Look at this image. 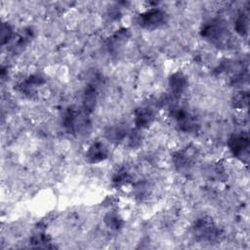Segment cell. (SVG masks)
<instances>
[{
  "label": "cell",
  "instance_id": "obj_1",
  "mask_svg": "<svg viewBox=\"0 0 250 250\" xmlns=\"http://www.w3.org/2000/svg\"><path fill=\"white\" fill-rule=\"evenodd\" d=\"M167 21L166 14L160 9H149L139 17V23L142 27L146 29H155L163 25Z\"/></svg>",
  "mask_w": 250,
  "mask_h": 250
},
{
  "label": "cell",
  "instance_id": "obj_2",
  "mask_svg": "<svg viewBox=\"0 0 250 250\" xmlns=\"http://www.w3.org/2000/svg\"><path fill=\"white\" fill-rule=\"evenodd\" d=\"M195 234L203 240H214L219 235V229L209 218H201L194 224Z\"/></svg>",
  "mask_w": 250,
  "mask_h": 250
},
{
  "label": "cell",
  "instance_id": "obj_3",
  "mask_svg": "<svg viewBox=\"0 0 250 250\" xmlns=\"http://www.w3.org/2000/svg\"><path fill=\"white\" fill-rule=\"evenodd\" d=\"M107 155H108L107 147L102 142H96V143L92 144L88 147V149L85 153L86 160L90 163L101 162V161L106 159Z\"/></svg>",
  "mask_w": 250,
  "mask_h": 250
},
{
  "label": "cell",
  "instance_id": "obj_4",
  "mask_svg": "<svg viewBox=\"0 0 250 250\" xmlns=\"http://www.w3.org/2000/svg\"><path fill=\"white\" fill-rule=\"evenodd\" d=\"M249 139L246 134H235L229 140V147L235 156L244 155L248 150Z\"/></svg>",
  "mask_w": 250,
  "mask_h": 250
},
{
  "label": "cell",
  "instance_id": "obj_5",
  "mask_svg": "<svg viewBox=\"0 0 250 250\" xmlns=\"http://www.w3.org/2000/svg\"><path fill=\"white\" fill-rule=\"evenodd\" d=\"M226 28L220 21H211L203 28V36L213 42H222L226 38Z\"/></svg>",
  "mask_w": 250,
  "mask_h": 250
},
{
  "label": "cell",
  "instance_id": "obj_6",
  "mask_svg": "<svg viewBox=\"0 0 250 250\" xmlns=\"http://www.w3.org/2000/svg\"><path fill=\"white\" fill-rule=\"evenodd\" d=\"M195 157V154L190 149H184L178 151L174 155V163L178 169H186L191 165Z\"/></svg>",
  "mask_w": 250,
  "mask_h": 250
},
{
  "label": "cell",
  "instance_id": "obj_7",
  "mask_svg": "<svg viewBox=\"0 0 250 250\" xmlns=\"http://www.w3.org/2000/svg\"><path fill=\"white\" fill-rule=\"evenodd\" d=\"M169 86L174 95H181L188 86L187 77L181 72H176L169 78Z\"/></svg>",
  "mask_w": 250,
  "mask_h": 250
},
{
  "label": "cell",
  "instance_id": "obj_8",
  "mask_svg": "<svg viewBox=\"0 0 250 250\" xmlns=\"http://www.w3.org/2000/svg\"><path fill=\"white\" fill-rule=\"evenodd\" d=\"M153 120V112L148 107H141L135 112V124L138 128L147 127Z\"/></svg>",
  "mask_w": 250,
  "mask_h": 250
},
{
  "label": "cell",
  "instance_id": "obj_9",
  "mask_svg": "<svg viewBox=\"0 0 250 250\" xmlns=\"http://www.w3.org/2000/svg\"><path fill=\"white\" fill-rule=\"evenodd\" d=\"M97 102V94L96 90L92 86H88L84 93V107L85 110L91 111L94 109Z\"/></svg>",
  "mask_w": 250,
  "mask_h": 250
},
{
  "label": "cell",
  "instance_id": "obj_10",
  "mask_svg": "<svg viewBox=\"0 0 250 250\" xmlns=\"http://www.w3.org/2000/svg\"><path fill=\"white\" fill-rule=\"evenodd\" d=\"M105 225L111 229H118L122 226V219L116 212H108L104 217Z\"/></svg>",
  "mask_w": 250,
  "mask_h": 250
},
{
  "label": "cell",
  "instance_id": "obj_11",
  "mask_svg": "<svg viewBox=\"0 0 250 250\" xmlns=\"http://www.w3.org/2000/svg\"><path fill=\"white\" fill-rule=\"evenodd\" d=\"M235 29L240 34L246 33L248 29V21L244 16H240L235 21Z\"/></svg>",
  "mask_w": 250,
  "mask_h": 250
},
{
  "label": "cell",
  "instance_id": "obj_12",
  "mask_svg": "<svg viewBox=\"0 0 250 250\" xmlns=\"http://www.w3.org/2000/svg\"><path fill=\"white\" fill-rule=\"evenodd\" d=\"M234 104L238 107H244L248 104V94L247 93H239L234 98Z\"/></svg>",
  "mask_w": 250,
  "mask_h": 250
},
{
  "label": "cell",
  "instance_id": "obj_13",
  "mask_svg": "<svg viewBox=\"0 0 250 250\" xmlns=\"http://www.w3.org/2000/svg\"><path fill=\"white\" fill-rule=\"evenodd\" d=\"M1 36H2V42H3V44L10 40V38H11V36H12V29H11V27H10L9 24H3V25H2Z\"/></svg>",
  "mask_w": 250,
  "mask_h": 250
}]
</instances>
